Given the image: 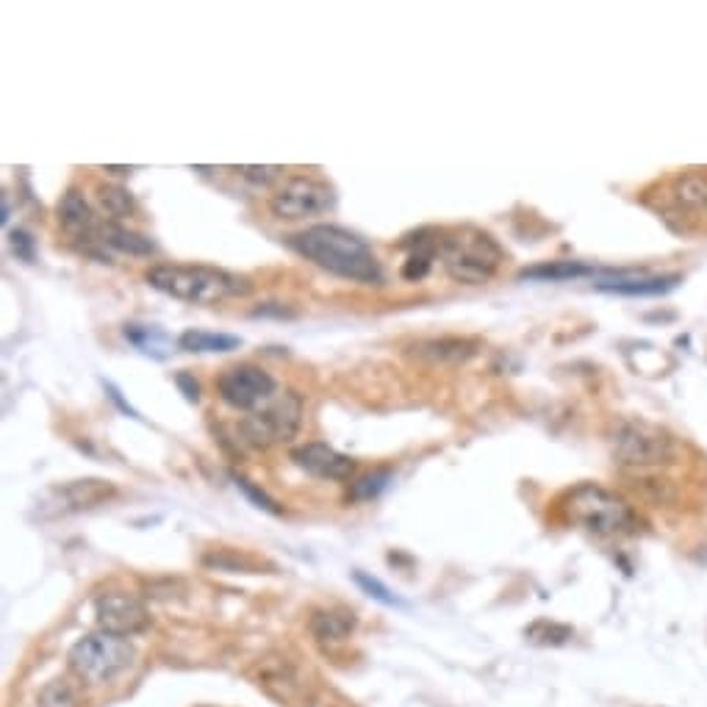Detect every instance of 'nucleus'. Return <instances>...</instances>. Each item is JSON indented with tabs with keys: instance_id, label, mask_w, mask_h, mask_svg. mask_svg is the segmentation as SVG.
<instances>
[{
	"instance_id": "nucleus-1",
	"label": "nucleus",
	"mask_w": 707,
	"mask_h": 707,
	"mask_svg": "<svg viewBox=\"0 0 707 707\" xmlns=\"http://www.w3.org/2000/svg\"><path fill=\"white\" fill-rule=\"evenodd\" d=\"M292 247L306 255L319 270L330 272L345 281L361 283V286H380L383 283V266L378 255L369 247L367 239L347 231L341 225H312L292 236Z\"/></svg>"
},
{
	"instance_id": "nucleus-2",
	"label": "nucleus",
	"mask_w": 707,
	"mask_h": 707,
	"mask_svg": "<svg viewBox=\"0 0 707 707\" xmlns=\"http://www.w3.org/2000/svg\"><path fill=\"white\" fill-rule=\"evenodd\" d=\"M145 281L150 283V289L192 306H211L231 297H247L253 292L250 277L205 264H156L150 266Z\"/></svg>"
},
{
	"instance_id": "nucleus-3",
	"label": "nucleus",
	"mask_w": 707,
	"mask_h": 707,
	"mask_svg": "<svg viewBox=\"0 0 707 707\" xmlns=\"http://www.w3.org/2000/svg\"><path fill=\"white\" fill-rule=\"evenodd\" d=\"M439 261L453 281L481 286L497 275L505 261V250L483 228L461 225L439 233Z\"/></svg>"
},
{
	"instance_id": "nucleus-4",
	"label": "nucleus",
	"mask_w": 707,
	"mask_h": 707,
	"mask_svg": "<svg viewBox=\"0 0 707 707\" xmlns=\"http://www.w3.org/2000/svg\"><path fill=\"white\" fill-rule=\"evenodd\" d=\"M563 516L572 525H580L583 530L594 532V536L611 538V536H627L635 530V514L622 497H616L608 488L594 486V483H583V486L572 488L563 497Z\"/></svg>"
},
{
	"instance_id": "nucleus-5",
	"label": "nucleus",
	"mask_w": 707,
	"mask_h": 707,
	"mask_svg": "<svg viewBox=\"0 0 707 707\" xmlns=\"http://www.w3.org/2000/svg\"><path fill=\"white\" fill-rule=\"evenodd\" d=\"M130 663H134V646L128 644V639H119L106 630L84 635L70 650V668L86 685L112 683Z\"/></svg>"
},
{
	"instance_id": "nucleus-6",
	"label": "nucleus",
	"mask_w": 707,
	"mask_h": 707,
	"mask_svg": "<svg viewBox=\"0 0 707 707\" xmlns=\"http://www.w3.org/2000/svg\"><path fill=\"white\" fill-rule=\"evenodd\" d=\"M303 422V400L295 391H286L277 400H270L244 416L239 422V433L253 447H275V444H286L297 436Z\"/></svg>"
},
{
	"instance_id": "nucleus-7",
	"label": "nucleus",
	"mask_w": 707,
	"mask_h": 707,
	"mask_svg": "<svg viewBox=\"0 0 707 707\" xmlns=\"http://www.w3.org/2000/svg\"><path fill=\"white\" fill-rule=\"evenodd\" d=\"M336 192L328 181L314 176H295L283 181V187L275 189L270 198V211L277 220H308L334 211Z\"/></svg>"
},
{
	"instance_id": "nucleus-8",
	"label": "nucleus",
	"mask_w": 707,
	"mask_h": 707,
	"mask_svg": "<svg viewBox=\"0 0 707 707\" xmlns=\"http://www.w3.org/2000/svg\"><path fill=\"white\" fill-rule=\"evenodd\" d=\"M275 378L255 363H236L217 378V394L233 411H258L275 397Z\"/></svg>"
},
{
	"instance_id": "nucleus-9",
	"label": "nucleus",
	"mask_w": 707,
	"mask_h": 707,
	"mask_svg": "<svg viewBox=\"0 0 707 707\" xmlns=\"http://www.w3.org/2000/svg\"><path fill=\"white\" fill-rule=\"evenodd\" d=\"M613 447L627 466H661L672 458V439L646 422H624Z\"/></svg>"
},
{
	"instance_id": "nucleus-10",
	"label": "nucleus",
	"mask_w": 707,
	"mask_h": 707,
	"mask_svg": "<svg viewBox=\"0 0 707 707\" xmlns=\"http://www.w3.org/2000/svg\"><path fill=\"white\" fill-rule=\"evenodd\" d=\"M95 619L101 630L119 635V639H130L150 627V613L145 602L125 591H108L95 600Z\"/></svg>"
},
{
	"instance_id": "nucleus-11",
	"label": "nucleus",
	"mask_w": 707,
	"mask_h": 707,
	"mask_svg": "<svg viewBox=\"0 0 707 707\" xmlns=\"http://www.w3.org/2000/svg\"><path fill=\"white\" fill-rule=\"evenodd\" d=\"M59 225H62V231L67 233L84 253L95 255V258L101 261H108V255H103L101 250H97L103 247V222H97L95 211H92V205L86 203L84 194H81L78 189H70V192L59 200Z\"/></svg>"
},
{
	"instance_id": "nucleus-12",
	"label": "nucleus",
	"mask_w": 707,
	"mask_h": 707,
	"mask_svg": "<svg viewBox=\"0 0 707 707\" xmlns=\"http://www.w3.org/2000/svg\"><path fill=\"white\" fill-rule=\"evenodd\" d=\"M114 494H117L114 483L84 477V481H70L62 483V486H53L45 494V505L42 508H53V514H81V510H92L97 505L108 503Z\"/></svg>"
},
{
	"instance_id": "nucleus-13",
	"label": "nucleus",
	"mask_w": 707,
	"mask_h": 707,
	"mask_svg": "<svg viewBox=\"0 0 707 707\" xmlns=\"http://www.w3.org/2000/svg\"><path fill=\"white\" fill-rule=\"evenodd\" d=\"M292 461L319 481H350L356 475V461L325 442H308L292 450Z\"/></svg>"
},
{
	"instance_id": "nucleus-14",
	"label": "nucleus",
	"mask_w": 707,
	"mask_h": 707,
	"mask_svg": "<svg viewBox=\"0 0 707 707\" xmlns=\"http://www.w3.org/2000/svg\"><path fill=\"white\" fill-rule=\"evenodd\" d=\"M683 281L679 275H616L611 281H597L594 286L608 295H627V297H641V295H666L672 292L677 283Z\"/></svg>"
},
{
	"instance_id": "nucleus-15",
	"label": "nucleus",
	"mask_w": 707,
	"mask_h": 707,
	"mask_svg": "<svg viewBox=\"0 0 707 707\" xmlns=\"http://www.w3.org/2000/svg\"><path fill=\"white\" fill-rule=\"evenodd\" d=\"M101 242L103 247H112L117 253L134 255V258H148V255L156 253L154 239H148L145 233H136L130 228L119 225V222H103L101 228Z\"/></svg>"
},
{
	"instance_id": "nucleus-16",
	"label": "nucleus",
	"mask_w": 707,
	"mask_h": 707,
	"mask_svg": "<svg viewBox=\"0 0 707 707\" xmlns=\"http://www.w3.org/2000/svg\"><path fill=\"white\" fill-rule=\"evenodd\" d=\"M439 258V233L433 239H428V233L419 231L416 239L411 242V250H408L405 261H402V277L411 283L424 281L431 275L433 261Z\"/></svg>"
},
{
	"instance_id": "nucleus-17",
	"label": "nucleus",
	"mask_w": 707,
	"mask_h": 707,
	"mask_svg": "<svg viewBox=\"0 0 707 707\" xmlns=\"http://www.w3.org/2000/svg\"><path fill=\"white\" fill-rule=\"evenodd\" d=\"M477 352V345L469 339H433L413 345V356L428 358V361H450L461 363Z\"/></svg>"
},
{
	"instance_id": "nucleus-18",
	"label": "nucleus",
	"mask_w": 707,
	"mask_h": 707,
	"mask_svg": "<svg viewBox=\"0 0 707 707\" xmlns=\"http://www.w3.org/2000/svg\"><path fill=\"white\" fill-rule=\"evenodd\" d=\"M123 336L141 352V356L156 358V361H165L172 352V345L165 336V330L150 328V325H125Z\"/></svg>"
},
{
	"instance_id": "nucleus-19",
	"label": "nucleus",
	"mask_w": 707,
	"mask_h": 707,
	"mask_svg": "<svg viewBox=\"0 0 707 707\" xmlns=\"http://www.w3.org/2000/svg\"><path fill=\"white\" fill-rule=\"evenodd\" d=\"M352 627H356V616L347 611H317L312 616V633L323 644L345 641L352 633Z\"/></svg>"
},
{
	"instance_id": "nucleus-20",
	"label": "nucleus",
	"mask_w": 707,
	"mask_h": 707,
	"mask_svg": "<svg viewBox=\"0 0 707 707\" xmlns=\"http://www.w3.org/2000/svg\"><path fill=\"white\" fill-rule=\"evenodd\" d=\"M242 345L239 336L231 334H211V330H183L178 336V350L183 352H231Z\"/></svg>"
},
{
	"instance_id": "nucleus-21",
	"label": "nucleus",
	"mask_w": 707,
	"mask_h": 707,
	"mask_svg": "<svg viewBox=\"0 0 707 707\" xmlns=\"http://www.w3.org/2000/svg\"><path fill=\"white\" fill-rule=\"evenodd\" d=\"M594 277V266L583 264V261H549V264L530 266V270H521V281H572V277Z\"/></svg>"
},
{
	"instance_id": "nucleus-22",
	"label": "nucleus",
	"mask_w": 707,
	"mask_h": 707,
	"mask_svg": "<svg viewBox=\"0 0 707 707\" xmlns=\"http://www.w3.org/2000/svg\"><path fill=\"white\" fill-rule=\"evenodd\" d=\"M97 203L101 209L112 217V222L125 220V217L136 214V198L123 187H114V183H106V187H97Z\"/></svg>"
},
{
	"instance_id": "nucleus-23",
	"label": "nucleus",
	"mask_w": 707,
	"mask_h": 707,
	"mask_svg": "<svg viewBox=\"0 0 707 707\" xmlns=\"http://www.w3.org/2000/svg\"><path fill=\"white\" fill-rule=\"evenodd\" d=\"M389 481H391V469L367 472V475H361L358 481H352L350 499L352 503H367V499L380 497V494L386 492V486H389Z\"/></svg>"
},
{
	"instance_id": "nucleus-24",
	"label": "nucleus",
	"mask_w": 707,
	"mask_h": 707,
	"mask_svg": "<svg viewBox=\"0 0 707 707\" xmlns=\"http://www.w3.org/2000/svg\"><path fill=\"white\" fill-rule=\"evenodd\" d=\"M525 635L532 641V644L560 646V644H569V641L574 639V630L558 622H536L525 630Z\"/></svg>"
},
{
	"instance_id": "nucleus-25",
	"label": "nucleus",
	"mask_w": 707,
	"mask_h": 707,
	"mask_svg": "<svg viewBox=\"0 0 707 707\" xmlns=\"http://www.w3.org/2000/svg\"><path fill=\"white\" fill-rule=\"evenodd\" d=\"M231 481L236 483V488L239 492L244 494V497L250 499V503L255 505V508H261V510H266V514H272V516H281L283 510H281V505L275 503V499L270 497V494L264 492V488L261 486H255V483H250L247 477H242V475H236V472H233L231 475Z\"/></svg>"
},
{
	"instance_id": "nucleus-26",
	"label": "nucleus",
	"mask_w": 707,
	"mask_h": 707,
	"mask_svg": "<svg viewBox=\"0 0 707 707\" xmlns=\"http://www.w3.org/2000/svg\"><path fill=\"white\" fill-rule=\"evenodd\" d=\"M677 198L690 209H707V178L688 176L677 183Z\"/></svg>"
},
{
	"instance_id": "nucleus-27",
	"label": "nucleus",
	"mask_w": 707,
	"mask_h": 707,
	"mask_svg": "<svg viewBox=\"0 0 707 707\" xmlns=\"http://www.w3.org/2000/svg\"><path fill=\"white\" fill-rule=\"evenodd\" d=\"M356 583L361 585L363 591H367L372 600H378L380 605H389V608H402V600L400 597L391 594L389 589H386L383 583H380L378 578H372V574H363V572H356Z\"/></svg>"
},
{
	"instance_id": "nucleus-28",
	"label": "nucleus",
	"mask_w": 707,
	"mask_h": 707,
	"mask_svg": "<svg viewBox=\"0 0 707 707\" xmlns=\"http://www.w3.org/2000/svg\"><path fill=\"white\" fill-rule=\"evenodd\" d=\"M40 707H75L73 690H70L64 683L48 685L40 696Z\"/></svg>"
},
{
	"instance_id": "nucleus-29",
	"label": "nucleus",
	"mask_w": 707,
	"mask_h": 707,
	"mask_svg": "<svg viewBox=\"0 0 707 707\" xmlns=\"http://www.w3.org/2000/svg\"><path fill=\"white\" fill-rule=\"evenodd\" d=\"M9 244H12V250L18 258L34 261L36 244H34V236H31L29 231H23V228H14V231L9 233Z\"/></svg>"
},
{
	"instance_id": "nucleus-30",
	"label": "nucleus",
	"mask_w": 707,
	"mask_h": 707,
	"mask_svg": "<svg viewBox=\"0 0 707 707\" xmlns=\"http://www.w3.org/2000/svg\"><path fill=\"white\" fill-rule=\"evenodd\" d=\"M242 178L244 181H253L258 187H266L270 181H275L281 176V167H242Z\"/></svg>"
},
{
	"instance_id": "nucleus-31",
	"label": "nucleus",
	"mask_w": 707,
	"mask_h": 707,
	"mask_svg": "<svg viewBox=\"0 0 707 707\" xmlns=\"http://www.w3.org/2000/svg\"><path fill=\"white\" fill-rule=\"evenodd\" d=\"M176 386H178V389H181L183 400L192 402V405H194V402H200V383L192 378V374H189V372H178V374H176Z\"/></svg>"
},
{
	"instance_id": "nucleus-32",
	"label": "nucleus",
	"mask_w": 707,
	"mask_h": 707,
	"mask_svg": "<svg viewBox=\"0 0 707 707\" xmlns=\"http://www.w3.org/2000/svg\"><path fill=\"white\" fill-rule=\"evenodd\" d=\"M103 389H106V394H108V397H112V400H114V402H117V408H119V411H123V413H125V416H130V419H141V416H139V413H136V408H130V405H128V402H125V400H123V394H119V389H117V386H114V383H108V380H103Z\"/></svg>"
},
{
	"instance_id": "nucleus-33",
	"label": "nucleus",
	"mask_w": 707,
	"mask_h": 707,
	"mask_svg": "<svg viewBox=\"0 0 707 707\" xmlns=\"http://www.w3.org/2000/svg\"><path fill=\"white\" fill-rule=\"evenodd\" d=\"M253 317H295V312H286V308H281L277 303H266V306L255 308Z\"/></svg>"
},
{
	"instance_id": "nucleus-34",
	"label": "nucleus",
	"mask_w": 707,
	"mask_h": 707,
	"mask_svg": "<svg viewBox=\"0 0 707 707\" xmlns=\"http://www.w3.org/2000/svg\"><path fill=\"white\" fill-rule=\"evenodd\" d=\"M106 172H117V176H125V172H130V167H106Z\"/></svg>"
}]
</instances>
